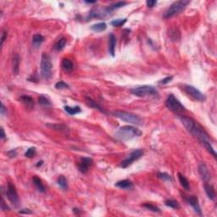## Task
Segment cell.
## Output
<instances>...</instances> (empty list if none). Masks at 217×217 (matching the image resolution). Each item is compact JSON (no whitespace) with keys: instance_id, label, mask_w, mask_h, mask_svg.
<instances>
[{"instance_id":"27","label":"cell","mask_w":217,"mask_h":217,"mask_svg":"<svg viewBox=\"0 0 217 217\" xmlns=\"http://www.w3.org/2000/svg\"><path fill=\"white\" fill-rule=\"evenodd\" d=\"M57 183L64 190H66L68 188V182H67V180L64 176H59L58 180H57Z\"/></svg>"},{"instance_id":"22","label":"cell","mask_w":217,"mask_h":217,"mask_svg":"<svg viewBox=\"0 0 217 217\" xmlns=\"http://www.w3.org/2000/svg\"><path fill=\"white\" fill-rule=\"evenodd\" d=\"M33 181L34 185L36 186L37 189L40 193H45V187H44V185L42 184L41 179L39 178V177H37V176H34L33 178Z\"/></svg>"},{"instance_id":"19","label":"cell","mask_w":217,"mask_h":217,"mask_svg":"<svg viewBox=\"0 0 217 217\" xmlns=\"http://www.w3.org/2000/svg\"><path fill=\"white\" fill-rule=\"evenodd\" d=\"M62 68L65 72H72L74 69V65L70 59H64L62 60Z\"/></svg>"},{"instance_id":"2","label":"cell","mask_w":217,"mask_h":217,"mask_svg":"<svg viewBox=\"0 0 217 217\" xmlns=\"http://www.w3.org/2000/svg\"><path fill=\"white\" fill-rule=\"evenodd\" d=\"M142 135V132L132 126H124L119 128L115 133V138L120 141H129Z\"/></svg>"},{"instance_id":"44","label":"cell","mask_w":217,"mask_h":217,"mask_svg":"<svg viewBox=\"0 0 217 217\" xmlns=\"http://www.w3.org/2000/svg\"><path fill=\"white\" fill-rule=\"evenodd\" d=\"M6 114H7L6 108H5V106H4V104L2 103V104H1V115H5Z\"/></svg>"},{"instance_id":"1","label":"cell","mask_w":217,"mask_h":217,"mask_svg":"<svg viewBox=\"0 0 217 217\" xmlns=\"http://www.w3.org/2000/svg\"><path fill=\"white\" fill-rule=\"evenodd\" d=\"M181 121L188 132L198 138L200 143L203 141H210V137L208 133L193 119L188 116H182L181 117Z\"/></svg>"},{"instance_id":"30","label":"cell","mask_w":217,"mask_h":217,"mask_svg":"<svg viewBox=\"0 0 217 217\" xmlns=\"http://www.w3.org/2000/svg\"><path fill=\"white\" fill-rule=\"evenodd\" d=\"M165 204L166 206L172 208V209H176V210L180 209V204H178V202L176 200H173V199H167V200H165Z\"/></svg>"},{"instance_id":"38","label":"cell","mask_w":217,"mask_h":217,"mask_svg":"<svg viewBox=\"0 0 217 217\" xmlns=\"http://www.w3.org/2000/svg\"><path fill=\"white\" fill-rule=\"evenodd\" d=\"M172 79H173V76H166V77L164 78L163 80H161L159 83H160V84H163V85L167 84V83H169L170 81H171Z\"/></svg>"},{"instance_id":"48","label":"cell","mask_w":217,"mask_h":217,"mask_svg":"<svg viewBox=\"0 0 217 217\" xmlns=\"http://www.w3.org/2000/svg\"><path fill=\"white\" fill-rule=\"evenodd\" d=\"M85 3H96V1L94 0V1H85Z\"/></svg>"},{"instance_id":"41","label":"cell","mask_w":217,"mask_h":217,"mask_svg":"<svg viewBox=\"0 0 217 217\" xmlns=\"http://www.w3.org/2000/svg\"><path fill=\"white\" fill-rule=\"evenodd\" d=\"M7 154H8L9 157H10V158H15V157H16L17 156L16 150H15V149L10 150V151H9V152L7 153Z\"/></svg>"},{"instance_id":"40","label":"cell","mask_w":217,"mask_h":217,"mask_svg":"<svg viewBox=\"0 0 217 217\" xmlns=\"http://www.w3.org/2000/svg\"><path fill=\"white\" fill-rule=\"evenodd\" d=\"M156 3H157V1H155V0H148L146 2V4H147V6L149 7V8H153Z\"/></svg>"},{"instance_id":"26","label":"cell","mask_w":217,"mask_h":217,"mask_svg":"<svg viewBox=\"0 0 217 217\" xmlns=\"http://www.w3.org/2000/svg\"><path fill=\"white\" fill-rule=\"evenodd\" d=\"M43 41H44V37L40 34H36L33 37V43L34 47H36V48H38L39 46L43 42Z\"/></svg>"},{"instance_id":"39","label":"cell","mask_w":217,"mask_h":217,"mask_svg":"<svg viewBox=\"0 0 217 217\" xmlns=\"http://www.w3.org/2000/svg\"><path fill=\"white\" fill-rule=\"evenodd\" d=\"M1 209H2V210L3 211L10 210V207H9V206H8V205L5 204V202H4V199H3V198H2V201H1Z\"/></svg>"},{"instance_id":"7","label":"cell","mask_w":217,"mask_h":217,"mask_svg":"<svg viewBox=\"0 0 217 217\" xmlns=\"http://www.w3.org/2000/svg\"><path fill=\"white\" fill-rule=\"evenodd\" d=\"M165 106L176 114H180L185 110L184 106L173 94H170L165 100Z\"/></svg>"},{"instance_id":"3","label":"cell","mask_w":217,"mask_h":217,"mask_svg":"<svg viewBox=\"0 0 217 217\" xmlns=\"http://www.w3.org/2000/svg\"><path fill=\"white\" fill-rule=\"evenodd\" d=\"M52 61L51 59L45 53H43L41 59L40 70H41V76L44 80H49L52 77Z\"/></svg>"},{"instance_id":"12","label":"cell","mask_w":217,"mask_h":217,"mask_svg":"<svg viewBox=\"0 0 217 217\" xmlns=\"http://www.w3.org/2000/svg\"><path fill=\"white\" fill-rule=\"evenodd\" d=\"M198 174L200 176V177L202 178V180L205 182H207L210 180L211 176L210 173L208 170L207 166L204 163H201L198 165Z\"/></svg>"},{"instance_id":"8","label":"cell","mask_w":217,"mask_h":217,"mask_svg":"<svg viewBox=\"0 0 217 217\" xmlns=\"http://www.w3.org/2000/svg\"><path fill=\"white\" fill-rule=\"evenodd\" d=\"M143 155V151L142 149H135L134 151L130 154L127 159H124L122 162L120 163V166L121 168H127L129 165L132 164L135 160L139 159Z\"/></svg>"},{"instance_id":"28","label":"cell","mask_w":217,"mask_h":217,"mask_svg":"<svg viewBox=\"0 0 217 217\" xmlns=\"http://www.w3.org/2000/svg\"><path fill=\"white\" fill-rule=\"evenodd\" d=\"M201 143L204 145V147L205 148V149H207L208 152L210 153L211 154L214 156L215 158L216 157V153H215V150L214 148L212 147V145H211V143L210 141H203Z\"/></svg>"},{"instance_id":"45","label":"cell","mask_w":217,"mask_h":217,"mask_svg":"<svg viewBox=\"0 0 217 217\" xmlns=\"http://www.w3.org/2000/svg\"><path fill=\"white\" fill-rule=\"evenodd\" d=\"M1 132H2V134H1V139H5V137H6V135H5V132H4V130H3V128H1Z\"/></svg>"},{"instance_id":"47","label":"cell","mask_w":217,"mask_h":217,"mask_svg":"<svg viewBox=\"0 0 217 217\" xmlns=\"http://www.w3.org/2000/svg\"><path fill=\"white\" fill-rule=\"evenodd\" d=\"M42 164H43V161H42V160H41V161H38V162H37V164L36 165V166L37 167H39V166L42 165Z\"/></svg>"},{"instance_id":"43","label":"cell","mask_w":217,"mask_h":217,"mask_svg":"<svg viewBox=\"0 0 217 217\" xmlns=\"http://www.w3.org/2000/svg\"><path fill=\"white\" fill-rule=\"evenodd\" d=\"M20 214H26V215H31L33 214V211L29 210V209H23L19 212Z\"/></svg>"},{"instance_id":"46","label":"cell","mask_w":217,"mask_h":217,"mask_svg":"<svg viewBox=\"0 0 217 217\" xmlns=\"http://www.w3.org/2000/svg\"><path fill=\"white\" fill-rule=\"evenodd\" d=\"M73 212L76 213V214H80V213H81V210L76 208V209H73Z\"/></svg>"},{"instance_id":"24","label":"cell","mask_w":217,"mask_h":217,"mask_svg":"<svg viewBox=\"0 0 217 217\" xmlns=\"http://www.w3.org/2000/svg\"><path fill=\"white\" fill-rule=\"evenodd\" d=\"M178 179L180 183H181V187L184 188L185 190H189L190 189V186H189V182L187 180V178L185 177L184 176L181 174V173H178Z\"/></svg>"},{"instance_id":"34","label":"cell","mask_w":217,"mask_h":217,"mask_svg":"<svg viewBox=\"0 0 217 217\" xmlns=\"http://www.w3.org/2000/svg\"><path fill=\"white\" fill-rule=\"evenodd\" d=\"M158 177L163 180V181H171L172 180L171 175H169L168 173H166V172H159V173H158Z\"/></svg>"},{"instance_id":"25","label":"cell","mask_w":217,"mask_h":217,"mask_svg":"<svg viewBox=\"0 0 217 217\" xmlns=\"http://www.w3.org/2000/svg\"><path fill=\"white\" fill-rule=\"evenodd\" d=\"M65 112H67L69 115H76V114L80 113L81 111V108L79 106H74V107H71V106H65L64 107Z\"/></svg>"},{"instance_id":"31","label":"cell","mask_w":217,"mask_h":217,"mask_svg":"<svg viewBox=\"0 0 217 217\" xmlns=\"http://www.w3.org/2000/svg\"><path fill=\"white\" fill-rule=\"evenodd\" d=\"M65 45H66V39L64 38V37H62L61 39H59L58 42H57V43H56V45H55L54 47V49H56L57 51H61L62 49L65 48Z\"/></svg>"},{"instance_id":"29","label":"cell","mask_w":217,"mask_h":217,"mask_svg":"<svg viewBox=\"0 0 217 217\" xmlns=\"http://www.w3.org/2000/svg\"><path fill=\"white\" fill-rule=\"evenodd\" d=\"M38 102L39 104L42 105V106H45V107H50L52 105V103L51 101L49 100V98L43 95H41L40 97L38 98Z\"/></svg>"},{"instance_id":"23","label":"cell","mask_w":217,"mask_h":217,"mask_svg":"<svg viewBox=\"0 0 217 217\" xmlns=\"http://www.w3.org/2000/svg\"><path fill=\"white\" fill-rule=\"evenodd\" d=\"M85 98H86V101H87V104H88V106H90L91 108H93V109H97V110H98L99 111H101V112L106 114V112H105V111L101 108L100 105H99V104H98L97 102H95L93 99H92V98L89 97H86Z\"/></svg>"},{"instance_id":"5","label":"cell","mask_w":217,"mask_h":217,"mask_svg":"<svg viewBox=\"0 0 217 217\" xmlns=\"http://www.w3.org/2000/svg\"><path fill=\"white\" fill-rule=\"evenodd\" d=\"M190 3L189 0H181V1H176L175 3H173L169 7V9L166 10V12L164 15V18H171L178 15L185 10V8L188 6Z\"/></svg>"},{"instance_id":"32","label":"cell","mask_w":217,"mask_h":217,"mask_svg":"<svg viewBox=\"0 0 217 217\" xmlns=\"http://www.w3.org/2000/svg\"><path fill=\"white\" fill-rule=\"evenodd\" d=\"M143 206L147 210H149L150 211H153V212H157V213H159L160 212V209L159 207H157L155 205H154L153 204H149V203H146V204H143Z\"/></svg>"},{"instance_id":"4","label":"cell","mask_w":217,"mask_h":217,"mask_svg":"<svg viewBox=\"0 0 217 217\" xmlns=\"http://www.w3.org/2000/svg\"><path fill=\"white\" fill-rule=\"evenodd\" d=\"M113 115L118 119L128 122L130 124H132V125L141 126L143 124L142 119L135 114L130 113V112H127V111H122V110H116V111H114Z\"/></svg>"},{"instance_id":"20","label":"cell","mask_w":217,"mask_h":217,"mask_svg":"<svg viewBox=\"0 0 217 217\" xmlns=\"http://www.w3.org/2000/svg\"><path fill=\"white\" fill-rule=\"evenodd\" d=\"M106 28H107V25L104 22L97 23V24H94L91 26V30L95 33H102V32L105 31Z\"/></svg>"},{"instance_id":"9","label":"cell","mask_w":217,"mask_h":217,"mask_svg":"<svg viewBox=\"0 0 217 217\" xmlns=\"http://www.w3.org/2000/svg\"><path fill=\"white\" fill-rule=\"evenodd\" d=\"M6 196L8 199L10 201V203L13 204L14 206L17 207L19 204V197L17 193L15 186L12 184L11 182H8L6 189Z\"/></svg>"},{"instance_id":"18","label":"cell","mask_w":217,"mask_h":217,"mask_svg":"<svg viewBox=\"0 0 217 217\" xmlns=\"http://www.w3.org/2000/svg\"><path fill=\"white\" fill-rule=\"evenodd\" d=\"M127 2H125V1H120V2H116V3H113V4H111L110 6H109L108 8H106L105 10H104V11L106 12V13H110L111 11H113V10H117V9H120V8H121V7H124L125 5H127Z\"/></svg>"},{"instance_id":"36","label":"cell","mask_w":217,"mask_h":217,"mask_svg":"<svg viewBox=\"0 0 217 217\" xmlns=\"http://www.w3.org/2000/svg\"><path fill=\"white\" fill-rule=\"evenodd\" d=\"M47 127H50L54 130H59V131H64V130H67V127L64 126V125H47Z\"/></svg>"},{"instance_id":"17","label":"cell","mask_w":217,"mask_h":217,"mask_svg":"<svg viewBox=\"0 0 217 217\" xmlns=\"http://www.w3.org/2000/svg\"><path fill=\"white\" fill-rule=\"evenodd\" d=\"M204 189H205V193L207 194L208 198L211 200H215V190L214 187L210 184L205 183Z\"/></svg>"},{"instance_id":"14","label":"cell","mask_w":217,"mask_h":217,"mask_svg":"<svg viewBox=\"0 0 217 217\" xmlns=\"http://www.w3.org/2000/svg\"><path fill=\"white\" fill-rule=\"evenodd\" d=\"M115 46H116V38L115 35L111 33L110 34V38H109V52L112 57H114L115 54Z\"/></svg>"},{"instance_id":"21","label":"cell","mask_w":217,"mask_h":217,"mask_svg":"<svg viewBox=\"0 0 217 217\" xmlns=\"http://www.w3.org/2000/svg\"><path fill=\"white\" fill-rule=\"evenodd\" d=\"M115 187L122 189H130L132 188V183L129 180H122V181H117L115 183Z\"/></svg>"},{"instance_id":"16","label":"cell","mask_w":217,"mask_h":217,"mask_svg":"<svg viewBox=\"0 0 217 217\" xmlns=\"http://www.w3.org/2000/svg\"><path fill=\"white\" fill-rule=\"evenodd\" d=\"M20 63V59L19 54H15L13 56V59H12V70L15 76L19 74Z\"/></svg>"},{"instance_id":"42","label":"cell","mask_w":217,"mask_h":217,"mask_svg":"<svg viewBox=\"0 0 217 217\" xmlns=\"http://www.w3.org/2000/svg\"><path fill=\"white\" fill-rule=\"evenodd\" d=\"M7 35H8L7 31H3V33H2V36H1V45L2 46H3V42H4V41H5V39H6Z\"/></svg>"},{"instance_id":"15","label":"cell","mask_w":217,"mask_h":217,"mask_svg":"<svg viewBox=\"0 0 217 217\" xmlns=\"http://www.w3.org/2000/svg\"><path fill=\"white\" fill-rule=\"evenodd\" d=\"M20 100L21 101V103L29 110H33L34 107V101H33V98L30 97V96H27V95L21 96L20 98Z\"/></svg>"},{"instance_id":"13","label":"cell","mask_w":217,"mask_h":217,"mask_svg":"<svg viewBox=\"0 0 217 217\" xmlns=\"http://www.w3.org/2000/svg\"><path fill=\"white\" fill-rule=\"evenodd\" d=\"M188 204H190L192 206V208L194 210V211L199 215H202V210H201L200 205H199V203H198V198L197 196H194V195H192V196H189L188 198Z\"/></svg>"},{"instance_id":"6","label":"cell","mask_w":217,"mask_h":217,"mask_svg":"<svg viewBox=\"0 0 217 217\" xmlns=\"http://www.w3.org/2000/svg\"><path fill=\"white\" fill-rule=\"evenodd\" d=\"M131 93H132L133 95H135L137 97H155L157 96L159 93L158 91L156 90V88L153 86H149V85H143V86H140L137 88H132V90L130 91Z\"/></svg>"},{"instance_id":"37","label":"cell","mask_w":217,"mask_h":217,"mask_svg":"<svg viewBox=\"0 0 217 217\" xmlns=\"http://www.w3.org/2000/svg\"><path fill=\"white\" fill-rule=\"evenodd\" d=\"M55 88L57 89H64V88H69V85L67 83H65V81H58L56 84H55Z\"/></svg>"},{"instance_id":"11","label":"cell","mask_w":217,"mask_h":217,"mask_svg":"<svg viewBox=\"0 0 217 217\" xmlns=\"http://www.w3.org/2000/svg\"><path fill=\"white\" fill-rule=\"evenodd\" d=\"M93 159L89 157H83L81 158V161L78 163L77 168L81 173H86L93 165Z\"/></svg>"},{"instance_id":"33","label":"cell","mask_w":217,"mask_h":217,"mask_svg":"<svg viewBox=\"0 0 217 217\" xmlns=\"http://www.w3.org/2000/svg\"><path fill=\"white\" fill-rule=\"evenodd\" d=\"M127 19H117V20H112L111 21V25L113 26H115V27H120V26H122L125 24V23L127 22Z\"/></svg>"},{"instance_id":"10","label":"cell","mask_w":217,"mask_h":217,"mask_svg":"<svg viewBox=\"0 0 217 217\" xmlns=\"http://www.w3.org/2000/svg\"><path fill=\"white\" fill-rule=\"evenodd\" d=\"M183 90L191 97H193L195 99H197L198 101H204L206 99V98L204 96V93H202L200 91L198 90V88H196L193 86H190V85H184L183 86Z\"/></svg>"},{"instance_id":"35","label":"cell","mask_w":217,"mask_h":217,"mask_svg":"<svg viewBox=\"0 0 217 217\" xmlns=\"http://www.w3.org/2000/svg\"><path fill=\"white\" fill-rule=\"evenodd\" d=\"M36 154V149L35 148H30L27 149V151L25 153V156L27 158H33V156Z\"/></svg>"}]
</instances>
